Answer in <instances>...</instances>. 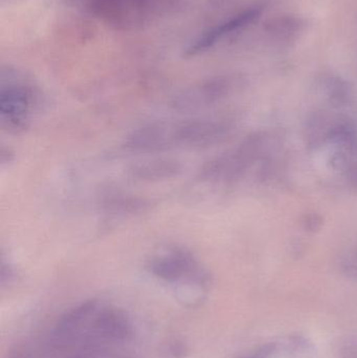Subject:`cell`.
Masks as SVG:
<instances>
[{"mask_svg": "<svg viewBox=\"0 0 357 358\" xmlns=\"http://www.w3.org/2000/svg\"><path fill=\"white\" fill-rule=\"evenodd\" d=\"M92 16L115 29H136L165 14L176 0H80Z\"/></svg>", "mask_w": 357, "mask_h": 358, "instance_id": "6da1fadb", "label": "cell"}, {"mask_svg": "<svg viewBox=\"0 0 357 358\" xmlns=\"http://www.w3.org/2000/svg\"><path fill=\"white\" fill-rule=\"evenodd\" d=\"M148 269L153 275L170 282H186L203 285L205 281V271L196 259L184 248H172L161 254L151 257Z\"/></svg>", "mask_w": 357, "mask_h": 358, "instance_id": "7a4b0ae2", "label": "cell"}, {"mask_svg": "<svg viewBox=\"0 0 357 358\" xmlns=\"http://www.w3.org/2000/svg\"><path fill=\"white\" fill-rule=\"evenodd\" d=\"M33 100V90L25 84L20 82L2 84L0 92L2 125L8 129H23L29 121Z\"/></svg>", "mask_w": 357, "mask_h": 358, "instance_id": "3957f363", "label": "cell"}, {"mask_svg": "<svg viewBox=\"0 0 357 358\" xmlns=\"http://www.w3.org/2000/svg\"><path fill=\"white\" fill-rule=\"evenodd\" d=\"M228 126L215 120L174 122L175 147L201 148L219 142L228 134Z\"/></svg>", "mask_w": 357, "mask_h": 358, "instance_id": "277c9868", "label": "cell"}, {"mask_svg": "<svg viewBox=\"0 0 357 358\" xmlns=\"http://www.w3.org/2000/svg\"><path fill=\"white\" fill-rule=\"evenodd\" d=\"M174 122L155 121L140 126L128 136L125 147L133 152L152 153L175 148Z\"/></svg>", "mask_w": 357, "mask_h": 358, "instance_id": "5b68a950", "label": "cell"}, {"mask_svg": "<svg viewBox=\"0 0 357 358\" xmlns=\"http://www.w3.org/2000/svg\"><path fill=\"white\" fill-rule=\"evenodd\" d=\"M260 14H261V8L255 6V8L243 10L240 14L207 29L186 48L184 55L186 57H195L197 55L203 54L210 48L215 46L218 42H220V40L224 39L226 36L231 35L253 22L260 16Z\"/></svg>", "mask_w": 357, "mask_h": 358, "instance_id": "8992f818", "label": "cell"}, {"mask_svg": "<svg viewBox=\"0 0 357 358\" xmlns=\"http://www.w3.org/2000/svg\"><path fill=\"white\" fill-rule=\"evenodd\" d=\"M228 84L224 81H211L184 90L173 101L175 110L182 113H195L215 103L228 92Z\"/></svg>", "mask_w": 357, "mask_h": 358, "instance_id": "52a82bcc", "label": "cell"}, {"mask_svg": "<svg viewBox=\"0 0 357 358\" xmlns=\"http://www.w3.org/2000/svg\"><path fill=\"white\" fill-rule=\"evenodd\" d=\"M94 332L103 340L124 342L132 336L133 330L129 319L119 309H106L94 322Z\"/></svg>", "mask_w": 357, "mask_h": 358, "instance_id": "ba28073f", "label": "cell"}, {"mask_svg": "<svg viewBox=\"0 0 357 358\" xmlns=\"http://www.w3.org/2000/svg\"><path fill=\"white\" fill-rule=\"evenodd\" d=\"M182 172V165L177 159H147L134 164L128 170L132 178L140 181H159L176 178Z\"/></svg>", "mask_w": 357, "mask_h": 358, "instance_id": "9c48e42d", "label": "cell"}, {"mask_svg": "<svg viewBox=\"0 0 357 358\" xmlns=\"http://www.w3.org/2000/svg\"><path fill=\"white\" fill-rule=\"evenodd\" d=\"M302 19L293 16H281L270 19L264 25V31L270 39L278 42H287L295 39L303 29Z\"/></svg>", "mask_w": 357, "mask_h": 358, "instance_id": "30bf717a", "label": "cell"}, {"mask_svg": "<svg viewBox=\"0 0 357 358\" xmlns=\"http://www.w3.org/2000/svg\"><path fill=\"white\" fill-rule=\"evenodd\" d=\"M96 301H88V302L75 307V309L67 313L64 317H61L59 321L58 326H57L59 336H73V334L82 327V324L85 323L89 319L90 315L96 313Z\"/></svg>", "mask_w": 357, "mask_h": 358, "instance_id": "8fae6325", "label": "cell"}, {"mask_svg": "<svg viewBox=\"0 0 357 358\" xmlns=\"http://www.w3.org/2000/svg\"><path fill=\"white\" fill-rule=\"evenodd\" d=\"M342 358H357V338L349 340L341 350Z\"/></svg>", "mask_w": 357, "mask_h": 358, "instance_id": "7c38bea8", "label": "cell"}, {"mask_svg": "<svg viewBox=\"0 0 357 358\" xmlns=\"http://www.w3.org/2000/svg\"><path fill=\"white\" fill-rule=\"evenodd\" d=\"M272 346H265L264 347V349H262L261 351H259V352L257 353V355H254V357H243V358H265L268 357V355L272 353Z\"/></svg>", "mask_w": 357, "mask_h": 358, "instance_id": "4fadbf2b", "label": "cell"}, {"mask_svg": "<svg viewBox=\"0 0 357 358\" xmlns=\"http://www.w3.org/2000/svg\"><path fill=\"white\" fill-rule=\"evenodd\" d=\"M96 352L94 351L92 353H85V355H77L71 358H96Z\"/></svg>", "mask_w": 357, "mask_h": 358, "instance_id": "5bb4252c", "label": "cell"}]
</instances>
